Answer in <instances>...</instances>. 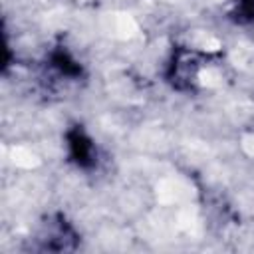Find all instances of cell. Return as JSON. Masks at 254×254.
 <instances>
[{
	"label": "cell",
	"instance_id": "6da1fadb",
	"mask_svg": "<svg viewBox=\"0 0 254 254\" xmlns=\"http://www.w3.org/2000/svg\"><path fill=\"white\" fill-rule=\"evenodd\" d=\"M67 145H69V155L73 157V161L79 167H87L93 165V157H95V145L93 141L79 129H75L73 133L67 135Z\"/></svg>",
	"mask_w": 254,
	"mask_h": 254
}]
</instances>
